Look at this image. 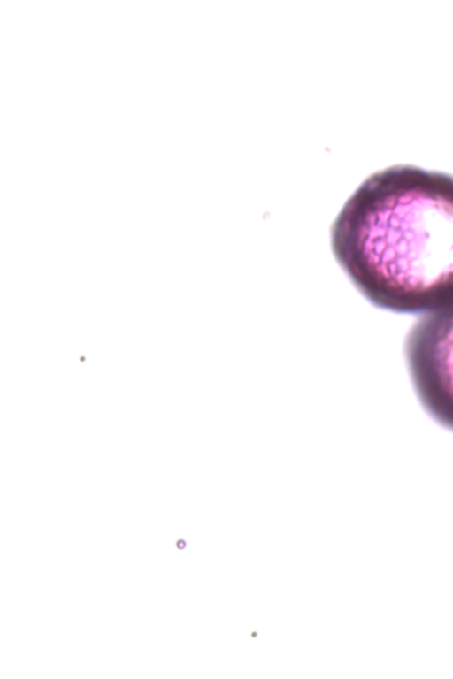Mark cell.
I'll use <instances>...</instances> for the list:
<instances>
[{
  "label": "cell",
  "mask_w": 453,
  "mask_h": 679,
  "mask_svg": "<svg viewBox=\"0 0 453 679\" xmlns=\"http://www.w3.org/2000/svg\"><path fill=\"white\" fill-rule=\"evenodd\" d=\"M416 395L426 414L453 431V301L422 314L403 345Z\"/></svg>",
  "instance_id": "7a4b0ae2"
},
{
  "label": "cell",
  "mask_w": 453,
  "mask_h": 679,
  "mask_svg": "<svg viewBox=\"0 0 453 679\" xmlns=\"http://www.w3.org/2000/svg\"><path fill=\"white\" fill-rule=\"evenodd\" d=\"M333 255L374 307L424 314L453 301V175L397 164L370 175L330 229Z\"/></svg>",
  "instance_id": "6da1fadb"
}]
</instances>
